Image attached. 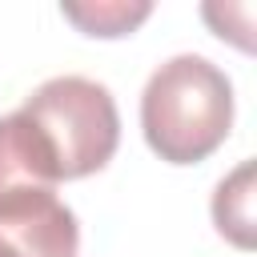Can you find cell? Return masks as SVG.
Masks as SVG:
<instances>
[{
	"label": "cell",
	"instance_id": "2",
	"mask_svg": "<svg viewBox=\"0 0 257 257\" xmlns=\"http://www.w3.org/2000/svg\"><path fill=\"white\" fill-rule=\"evenodd\" d=\"M16 112L36 128L60 181L100 173L120 145L116 100L100 80L88 76H52L32 88Z\"/></svg>",
	"mask_w": 257,
	"mask_h": 257
},
{
	"label": "cell",
	"instance_id": "3",
	"mask_svg": "<svg viewBox=\"0 0 257 257\" xmlns=\"http://www.w3.org/2000/svg\"><path fill=\"white\" fill-rule=\"evenodd\" d=\"M0 241L16 257H76V213L56 189H20L0 197Z\"/></svg>",
	"mask_w": 257,
	"mask_h": 257
},
{
	"label": "cell",
	"instance_id": "1",
	"mask_svg": "<svg viewBox=\"0 0 257 257\" xmlns=\"http://www.w3.org/2000/svg\"><path fill=\"white\" fill-rule=\"evenodd\" d=\"M233 128V80L197 52L169 56L141 92V133L169 165H197Z\"/></svg>",
	"mask_w": 257,
	"mask_h": 257
},
{
	"label": "cell",
	"instance_id": "4",
	"mask_svg": "<svg viewBox=\"0 0 257 257\" xmlns=\"http://www.w3.org/2000/svg\"><path fill=\"white\" fill-rule=\"evenodd\" d=\"M253 173H257L253 161H241L229 177H221V185L213 193V225L237 249L257 245V233H253Z\"/></svg>",
	"mask_w": 257,
	"mask_h": 257
},
{
	"label": "cell",
	"instance_id": "5",
	"mask_svg": "<svg viewBox=\"0 0 257 257\" xmlns=\"http://www.w3.org/2000/svg\"><path fill=\"white\" fill-rule=\"evenodd\" d=\"M60 16L72 20L84 36H128L137 24L153 16V4H124V0H96V4H60Z\"/></svg>",
	"mask_w": 257,
	"mask_h": 257
},
{
	"label": "cell",
	"instance_id": "6",
	"mask_svg": "<svg viewBox=\"0 0 257 257\" xmlns=\"http://www.w3.org/2000/svg\"><path fill=\"white\" fill-rule=\"evenodd\" d=\"M0 257H16V253H12V249H8L4 241H0Z\"/></svg>",
	"mask_w": 257,
	"mask_h": 257
}]
</instances>
